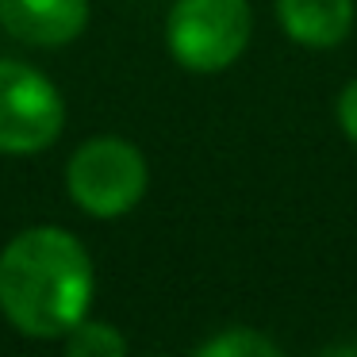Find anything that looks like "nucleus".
Wrapping results in <instances>:
<instances>
[{
    "label": "nucleus",
    "instance_id": "1a4fd4ad",
    "mask_svg": "<svg viewBox=\"0 0 357 357\" xmlns=\"http://www.w3.org/2000/svg\"><path fill=\"white\" fill-rule=\"evenodd\" d=\"M338 127H342V135L357 146V77L338 93Z\"/></svg>",
    "mask_w": 357,
    "mask_h": 357
},
{
    "label": "nucleus",
    "instance_id": "39448f33",
    "mask_svg": "<svg viewBox=\"0 0 357 357\" xmlns=\"http://www.w3.org/2000/svg\"><path fill=\"white\" fill-rule=\"evenodd\" d=\"M93 0H0V27L24 47H70L89 27Z\"/></svg>",
    "mask_w": 357,
    "mask_h": 357
},
{
    "label": "nucleus",
    "instance_id": "6e6552de",
    "mask_svg": "<svg viewBox=\"0 0 357 357\" xmlns=\"http://www.w3.org/2000/svg\"><path fill=\"white\" fill-rule=\"evenodd\" d=\"M66 354L70 357H119L127 354V338L116 331L112 323H104V319H81L77 326H70L62 338Z\"/></svg>",
    "mask_w": 357,
    "mask_h": 357
},
{
    "label": "nucleus",
    "instance_id": "20e7f679",
    "mask_svg": "<svg viewBox=\"0 0 357 357\" xmlns=\"http://www.w3.org/2000/svg\"><path fill=\"white\" fill-rule=\"evenodd\" d=\"M66 127V96L43 70L0 58V154L27 158L58 142Z\"/></svg>",
    "mask_w": 357,
    "mask_h": 357
},
{
    "label": "nucleus",
    "instance_id": "423d86ee",
    "mask_svg": "<svg viewBox=\"0 0 357 357\" xmlns=\"http://www.w3.org/2000/svg\"><path fill=\"white\" fill-rule=\"evenodd\" d=\"M280 31L307 50H331L354 31V0H277Z\"/></svg>",
    "mask_w": 357,
    "mask_h": 357
},
{
    "label": "nucleus",
    "instance_id": "9d476101",
    "mask_svg": "<svg viewBox=\"0 0 357 357\" xmlns=\"http://www.w3.org/2000/svg\"><path fill=\"white\" fill-rule=\"evenodd\" d=\"M323 354H346L349 357V354H357V342H346V346H326Z\"/></svg>",
    "mask_w": 357,
    "mask_h": 357
},
{
    "label": "nucleus",
    "instance_id": "7ed1b4c3",
    "mask_svg": "<svg viewBox=\"0 0 357 357\" xmlns=\"http://www.w3.org/2000/svg\"><path fill=\"white\" fill-rule=\"evenodd\" d=\"M254 35L250 0H173L165 47L188 73H219L242 58Z\"/></svg>",
    "mask_w": 357,
    "mask_h": 357
},
{
    "label": "nucleus",
    "instance_id": "f03ea898",
    "mask_svg": "<svg viewBox=\"0 0 357 357\" xmlns=\"http://www.w3.org/2000/svg\"><path fill=\"white\" fill-rule=\"evenodd\" d=\"M146 158L123 135H93L66 165V192L93 219H119L135 211L146 196Z\"/></svg>",
    "mask_w": 357,
    "mask_h": 357
},
{
    "label": "nucleus",
    "instance_id": "f257e3e1",
    "mask_svg": "<svg viewBox=\"0 0 357 357\" xmlns=\"http://www.w3.org/2000/svg\"><path fill=\"white\" fill-rule=\"evenodd\" d=\"M93 292V257L66 227H27L0 250V315L24 338L62 342L89 315Z\"/></svg>",
    "mask_w": 357,
    "mask_h": 357
},
{
    "label": "nucleus",
    "instance_id": "0eeeda50",
    "mask_svg": "<svg viewBox=\"0 0 357 357\" xmlns=\"http://www.w3.org/2000/svg\"><path fill=\"white\" fill-rule=\"evenodd\" d=\"M196 357H280V346L254 326H227L200 342Z\"/></svg>",
    "mask_w": 357,
    "mask_h": 357
}]
</instances>
